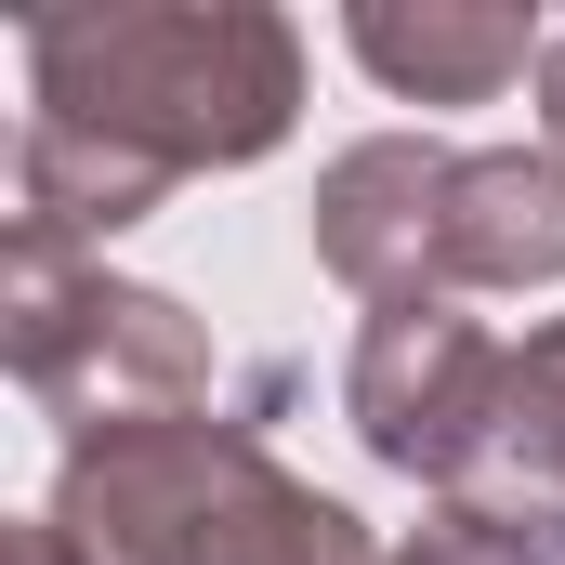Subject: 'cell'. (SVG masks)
<instances>
[{"label":"cell","mask_w":565,"mask_h":565,"mask_svg":"<svg viewBox=\"0 0 565 565\" xmlns=\"http://www.w3.org/2000/svg\"><path fill=\"white\" fill-rule=\"evenodd\" d=\"M26 93L40 119L184 171H250L302 119V26L264 0H106V13H40L26 26Z\"/></svg>","instance_id":"cell-1"},{"label":"cell","mask_w":565,"mask_h":565,"mask_svg":"<svg viewBox=\"0 0 565 565\" xmlns=\"http://www.w3.org/2000/svg\"><path fill=\"white\" fill-rule=\"evenodd\" d=\"M40 513L93 565H382V540L329 487H302L264 447V422H237V408H184V422L66 447Z\"/></svg>","instance_id":"cell-2"},{"label":"cell","mask_w":565,"mask_h":565,"mask_svg":"<svg viewBox=\"0 0 565 565\" xmlns=\"http://www.w3.org/2000/svg\"><path fill=\"white\" fill-rule=\"evenodd\" d=\"M0 369L66 422V447L93 434H132V422H184L211 408L224 355L211 329L145 277H106V250L53 237L13 211V250H0Z\"/></svg>","instance_id":"cell-3"},{"label":"cell","mask_w":565,"mask_h":565,"mask_svg":"<svg viewBox=\"0 0 565 565\" xmlns=\"http://www.w3.org/2000/svg\"><path fill=\"white\" fill-rule=\"evenodd\" d=\"M500 382H513V355L460 316V289H434V302H382L369 329H355V369H342V408H355V447L382 460V473H408V487H460L473 473V447L500 422Z\"/></svg>","instance_id":"cell-4"},{"label":"cell","mask_w":565,"mask_h":565,"mask_svg":"<svg viewBox=\"0 0 565 565\" xmlns=\"http://www.w3.org/2000/svg\"><path fill=\"white\" fill-rule=\"evenodd\" d=\"M447 184H460V145L434 132H369L342 145L329 171H316V264L342 289H369V316L382 302H434L447 289Z\"/></svg>","instance_id":"cell-5"},{"label":"cell","mask_w":565,"mask_h":565,"mask_svg":"<svg viewBox=\"0 0 565 565\" xmlns=\"http://www.w3.org/2000/svg\"><path fill=\"white\" fill-rule=\"evenodd\" d=\"M460 526H487L513 565H565V316L526 329L513 382H500V422L473 447V473L447 487Z\"/></svg>","instance_id":"cell-6"},{"label":"cell","mask_w":565,"mask_h":565,"mask_svg":"<svg viewBox=\"0 0 565 565\" xmlns=\"http://www.w3.org/2000/svg\"><path fill=\"white\" fill-rule=\"evenodd\" d=\"M342 40L395 106H500L553 53V26L513 13V0H355Z\"/></svg>","instance_id":"cell-7"},{"label":"cell","mask_w":565,"mask_h":565,"mask_svg":"<svg viewBox=\"0 0 565 565\" xmlns=\"http://www.w3.org/2000/svg\"><path fill=\"white\" fill-rule=\"evenodd\" d=\"M553 277H565V158L553 145H460L447 289H553Z\"/></svg>","instance_id":"cell-8"},{"label":"cell","mask_w":565,"mask_h":565,"mask_svg":"<svg viewBox=\"0 0 565 565\" xmlns=\"http://www.w3.org/2000/svg\"><path fill=\"white\" fill-rule=\"evenodd\" d=\"M13 198H26V224L106 250V237H132L145 211L171 198V171L132 158V145H106V132H79V119H40V106H26V132H13Z\"/></svg>","instance_id":"cell-9"},{"label":"cell","mask_w":565,"mask_h":565,"mask_svg":"<svg viewBox=\"0 0 565 565\" xmlns=\"http://www.w3.org/2000/svg\"><path fill=\"white\" fill-rule=\"evenodd\" d=\"M382 565H513V553H500L487 526H460V513H434V526H408V540H395Z\"/></svg>","instance_id":"cell-10"},{"label":"cell","mask_w":565,"mask_h":565,"mask_svg":"<svg viewBox=\"0 0 565 565\" xmlns=\"http://www.w3.org/2000/svg\"><path fill=\"white\" fill-rule=\"evenodd\" d=\"M0 565H93V553H79L53 513H26V526H0Z\"/></svg>","instance_id":"cell-11"},{"label":"cell","mask_w":565,"mask_h":565,"mask_svg":"<svg viewBox=\"0 0 565 565\" xmlns=\"http://www.w3.org/2000/svg\"><path fill=\"white\" fill-rule=\"evenodd\" d=\"M540 145L565 158V26H553V53H540Z\"/></svg>","instance_id":"cell-12"}]
</instances>
